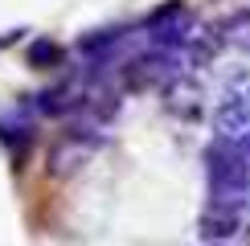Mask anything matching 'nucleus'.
Segmentation results:
<instances>
[{"label":"nucleus","instance_id":"nucleus-4","mask_svg":"<svg viewBox=\"0 0 250 246\" xmlns=\"http://www.w3.org/2000/svg\"><path fill=\"white\" fill-rule=\"evenodd\" d=\"M238 226H242L238 205H234V201H213L209 209H205V218H201V238H213V242L234 238Z\"/></svg>","mask_w":250,"mask_h":246},{"label":"nucleus","instance_id":"nucleus-5","mask_svg":"<svg viewBox=\"0 0 250 246\" xmlns=\"http://www.w3.org/2000/svg\"><path fill=\"white\" fill-rule=\"evenodd\" d=\"M25 62L33 70H58L62 62H66V49H62L58 41H49V37H33L29 49H25Z\"/></svg>","mask_w":250,"mask_h":246},{"label":"nucleus","instance_id":"nucleus-1","mask_svg":"<svg viewBox=\"0 0 250 246\" xmlns=\"http://www.w3.org/2000/svg\"><path fill=\"white\" fill-rule=\"evenodd\" d=\"M201 99H205L201 82L189 78V74H176V78L164 82V107H168L172 115H181V119H197L201 115Z\"/></svg>","mask_w":250,"mask_h":246},{"label":"nucleus","instance_id":"nucleus-2","mask_svg":"<svg viewBox=\"0 0 250 246\" xmlns=\"http://www.w3.org/2000/svg\"><path fill=\"white\" fill-rule=\"evenodd\" d=\"M213 127L222 140H238V136H250V86L238 90V95H230L217 107L213 115Z\"/></svg>","mask_w":250,"mask_h":246},{"label":"nucleus","instance_id":"nucleus-3","mask_svg":"<svg viewBox=\"0 0 250 246\" xmlns=\"http://www.w3.org/2000/svg\"><path fill=\"white\" fill-rule=\"evenodd\" d=\"M131 29H95V33L78 37V54L90 58V62H111L115 66V54L127 45Z\"/></svg>","mask_w":250,"mask_h":246},{"label":"nucleus","instance_id":"nucleus-7","mask_svg":"<svg viewBox=\"0 0 250 246\" xmlns=\"http://www.w3.org/2000/svg\"><path fill=\"white\" fill-rule=\"evenodd\" d=\"M21 33H25V29H8V33H0V49L17 45V41H21Z\"/></svg>","mask_w":250,"mask_h":246},{"label":"nucleus","instance_id":"nucleus-6","mask_svg":"<svg viewBox=\"0 0 250 246\" xmlns=\"http://www.w3.org/2000/svg\"><path fill=\"white\" fill-rule=\"evenodd\" d=\"M29 136H33V127H29L25 111H4V115H0V144H4V148L17 152L21 144L29 148Z\"/></svg>","mask_w":250,"mask_h":246}]
</instances>
